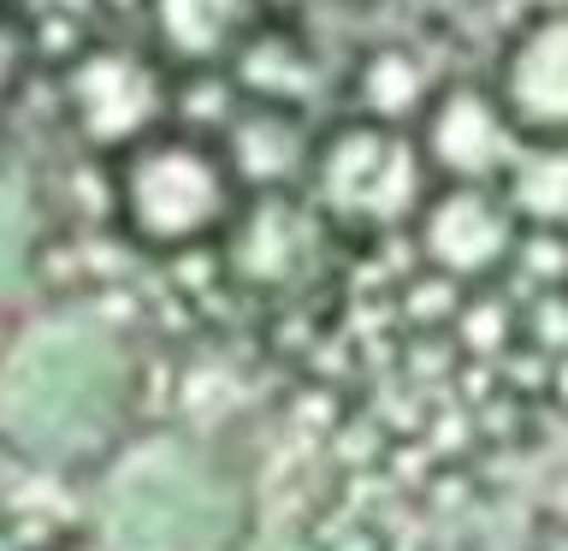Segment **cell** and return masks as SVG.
<instances>
[{
    "instance_id": "cell-17",
    "label": "cell",
    "mask_w": 568,
    "mask_h": 551,
    "mask_svg": "<svg viewBox=\"0 0 568 551\" xmlns=\"http://www.w3.org/2000/svg\"><path fill=\"white\" fill-rule=\"evenodd\" d=\"M261 7H266V12H273V18H284V12H302V7H320V0H261Z\"/></svg>"
},
{
    "instance_id": "cell-2",
    "label": "cell",
    "mask_w": 568,
    "mask_h": 551,
    "mask_svg": "<svg viewBox=\"0 0 568 551\" xmlns=\"http://www.w3.org/2000/svg\"><path fill=\"white\" fill-rule=\"evenodd\" d=\"M106 202L124 243H136L142 256H190V249L225 243L248 190L220 137L160 124L106 154Z\"/></svg>"
},
{
    "instance_id": "cell-3",
    "label": "cell",
    "mask_w": 568,
    "mask_h": 551,
    "mask_svg": "<svg viewBox=\"0 0 568 551\" xmlns=\"http://www.w3.org/2000/svg\"><path fill=\"white\" fill-rule=\"evenodd\" d=\"M302 190L326 213V226L385 231V226L415 220V208L433 190V172H426L415 131L349 113L332 131H320L314 167H308V184Z\"/></svg>"
},
{
    "instance_id": "cell-6",
    "label": "cell",
    "mask_w": 568,
    "mask_h": 551,
    "mask_svg": "<svg viewBox=\"0 0 568 551\" xmlns=\"http://www.w3.org/2000/svg\"><path fill=\"white\" fill-rule=\"evenodd\" d=\"M415 142L426 154L433 184H497L527 137L515 131L491 83L444 78L426 101V113L415 119Z\"/></svg>"
},
{
    "instance_id": "cell-7",
    "label": "cell",
    "mask_w": 568,
    "mask_h": 551,
    "mask_svg": "<svg viewBox=\"0 0 568 551\" xmlns=\"http://www.w3.org/2000/svg\"><path fill=\"white\" fill-rule=\"evenodd\" d=\"M415 249L444 279H486L515 256L521 220L509 213L497 184H433L415 208Z\"/></svg>"
},
{
    "instance_id": "cell-4",
    "label": "cell",
    "mask_w": 568,
    "mask_h": 551,
    "mask_svg": "<svg viewBox=\"0 0 568 551\" xmlns=\"http://www.w3.org/2000/svg\"><path fill=\"white\" fill-rule=\"evenodd\" d=\"M237 533V492L195 457H149L106 492L113 551H225Z\"/></svg>"
},
{
    "instance_id": "cell-1",
    "label": "cell",
    "mask_w": 568,
    "mask_h": 551,
    "mask_svg": "<svg viewBox=\"0 0 568 551\" xmlns=\"http://www.w3.org/2000/svg\"><path fill=\"white\" fill-rule=\"evenodd\" d=\"M131 409V350L95 314H48L0 350V439L36 462H89Z\"/></svg>"
},
{
    "instance_id": "cell-12",
    "label": "cell",
    "mask_w": 568,
    "mask_h": 551,
    "mask_svg": "<svg viewBox=\"0 0 568 551\" xmlns=\"http://www.w3.org/2000/svg\"><path fill=\"white\" fill-rule=\"evenodd\" d=\"M225 71H231V83H237L243 101L296 107V113H308L314 96L326 89V66H320V53L302 42L296 30H284V18H273V12L248 30V42L231 53Z\"/></svg>"
},
{
    "instance_id": "cell-16",
    "label": "cell",
    "mask_w": 568,
    "mask_h": 551,
    "mask_svg": "<svg viewBox=\"0 0 568 551\" xmlns=\"http://www.w3.org/2000/svg\"><path fill=\"white\" fill-rule=\"evenodd\" d=\"M521 18H539V12H568V0H515Z\"/></svg>"
},
{
    "instance_id": "cell-10",
    "label": "cell",
    "mask_w": 568,
    "mask_h": 551,
    "mask_svg": "<svg viewBox=\"0 0 568 551\" xmlns=\"http://www.w3.org/2000/svg\"><path fill=\"white\" fill-rule=\"evenodd\" d=\"M320 231H326V213L308 202V190H261L225 231V249L231 267H243L255 284H284L314 261Z\"/></svg>"
},
{
    "instance_id": "cell-15",
    "label": "cell",
    "mask_w": 568,
    "mask_h": 551,
    "mask_svg": "<svg viewBox=\"0 0 568 551\" xmlns=\"http://www.w3.org/2000/svg\"><path fill=\"white\" fill-rule=\"evenodd\" d=\"M42 208H36V190L24 178L0 172V279H18L42 261Z\"/></svg>"
},
{
    "instance_id": "cell-8",
    "label": "cell",
    "mask_w": 568,
    "mask_h": 551,
    "mask_svg": "<svg viewBox=\"0 0 568 551\" xmlns=\"http://www.w3.org/2000/svg\"><path fill=\"white\" fill-rule=\"evenodd\" d=\"M491 89L532 142H568V12L521 18L497 53Z\"/></svg>"
},
{
    "instance_id": "cell-14",
    "label": "cell",
    "mask_w": 568,
    "mask_h": 551,
    "mask_svg": "<svg viewBox=\"0 0 568 551\" xmlns=\"http://www.w3.org/2000/svg\"><path fill=\"white\" fill-rule=\"evenodd\" d=\"M509 213L539 231H568V142H521L509 172L497 178Z\"/></svg>"
},
{
    "instance_id": "cell-9",
    "label": "cell",
    "mask_w": 568,
    "mask_h": 551,
    "mask_svg": "<svg viewBox=\"0 0 568 551\" xmlns=\"http://www.w3.org/2000/svg\"><path fill=\"white\" fill-rule=\"evenodd\" d=\"M266 18L261 0H142V42L172 71H220Z\"/></svg>"
},
{
    "instance_id": "cell-5",
    "label": "cell",
    "mask_w": 568,
    "mask_h": 551,
    "mask_svg": "<svg viewBox=\"0 0 568 551\" xmlns=\"http://www.w3.org/2000/svg\"><path fill=\"white\" fill-rule=\"evenodd\" d=\"M60 107L83 149L106 160L172 124V71L149 42H83L60 66Z\"/></svg>"
},
{
    "instance_id": "cell-11",
    "label": "cell",
    "mask_w": 568,
    "mask_h": 551,
    "mask_svg": "<svg viewBox=\"0 0 568 551\" xmlns=\"http://www.w3.org/2000/svg\"><path fill=\"white\" fill-rule=\"evenodd\" d=\"M231 167H237L243 190L261 196V190H302L308 184V167H314V142L320 131L308 124V113L296 107H266V101H243L231 124L220 131Z\"/></svg>"
},
{
    "instance_id": "cell-13",
    "label": "cell",
    "mask_w": 568,
    "mask_h": 551,
    "mask_svg": "<svg viewBox=\"0 0 568 551\" xmlns=\"http://www.w3.org/2000/svg\"><path fill=\"white\" fill-rule=\"evenodd\" d=\"M438 83H444V78L420 60L415 48L385 42V48H367V53H362V66H355V78H349V107H355L362 119H379V124H403V131H415V119L426 113V101H433Z\"/></svg>"
}]
</instances>
